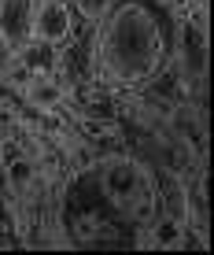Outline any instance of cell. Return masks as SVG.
<instances>
[{"mask_svg": "<svg viewBox=\"0 0 214 255\" xmlns=\"http://www.w3.org/2000/svg\"><path fill=\"white\" fill-rule=\"evenodd\" d=\"M22 100L37 111H63L67 104V85L59 82V74H33L30 85L22 89Z\"/></svg>", "mask_w": 214, "mask_h": 255, "instance_id": "obj_5", "label": "cell"}, {"mask_svg": "<svg viewBox=\"0 0 214 255\" xmlns=\"http://www.w3.org/2000/svg\"><path fill=\"white\" fill-rule=\"evenodd\" d=\"M33 41V0H0V52L19 56Z\"/></svg>", "mask_w": 214, "mask_h": 255, "instance_id": "obj_4", "label": "cell"}, {"mask_svg": "<svg viewBox=\"0 0 214 255\" xmlns=\"http://www.w3.org/2000/svg\"><path fill=\"white\" fill-rule=\"evenodd\" d=\"M174 0H111L89 30V78L114 96L144 93L174 59Z\"/></svg>", "mask_w": 214, "mask_h": 255, "instance_id": "obj_1", "label": "cell"}, {"mask_svg": "<svg viewBox=\"0 0 214 255\" xmlns=\"http://www.w3.org/2000/svg\"><path fill=\"white\" fill-rule=\"evenodd\" d=\"M93 181L100 189L104 204L122 218V226L137 237L155 222L159 215V174L155 163L137 159L129 152H107L93 163Z\"/></svg>", "mask_w": 214, "mask_h": 255, "instance_id": "obj_2", "label": "cell"}, {"mask_svg": "<svg viewBox=\"0 0 214 255\" xmlns=\"http://www.w3.org/2000/svg\"><path fill=\"white\" fill-rule=\"evenodd\" d=\"M78 30H82V22H78L70 0H33V41L67 52L78 41Z\"/></svg>", "mask_w": 214, "mask_h": 255, "instance_id": "obj_3", "label": "cell"}, {"mask_svg": "<svg viewBox=\"0 0 214 255\" xmlns=\"http://www.w3.org/2000/svg\"><path fill=\"white\" fill-rule=\"evenodd\" d=\"M107 4H111V0H70V7H74L82 30H93V22L107 11Z\"/></svg>", "mask_w": 214, "mask_h": 255, "instance_id": "obj_6", "label": "cell"}]
</instances>
